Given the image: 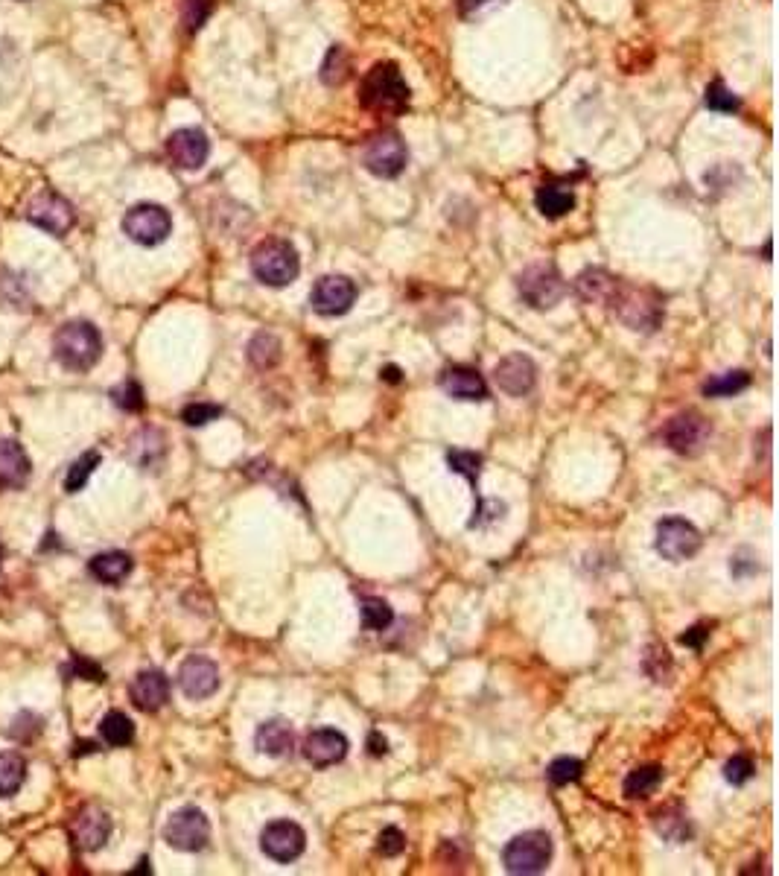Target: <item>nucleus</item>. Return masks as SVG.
<instances>
[{
  "instance_id": "nucleus-1",
  "label": "nucleus",
  "mask_w": 779,
  "mask_h": 876,
  "mask_svg": "<svg viewBox=\"0 0 779 876\" xmlns=\"http://www.w3.org/2000/svg\"><path fill=\"white\" fill-rule=\"evenodd\" d=\"M53 357L68 371H91L103 357V336L91 322H65L53 336Z\"/></svg>"
},
{
  "instance_id": "nucleus-2",
  "label": "nucleus",
  "mask_w": 779,
  "mask_h": 876,
  "mask_svg": "<svg viewBox=\"0 0 779 876\" xmlns=\"http://www.w3.org/2000/svg\"><path fill=\"white\" fill-rule=\"evenodd\" d=\"M604 304L616 313L619 322H625L631 330H657L663 322V301L651 290H639L625 281H613Z\"/></svg>"
},
{
  "instance_id": "nucleus-3",
  "label": "nucleus",
  "mask_w": 779,
  "mask_h": 876,
  "mask_svg": "<svg viewBox=\"0 0 779 876\" xmlns=\"http://www.w3.org/2000/svg\"><path fill=\"white\" fill-rule=\"evenodd\" d=\"M359 103L380 114H397L409 106V85L394 62H380L365 73L359 88Z\"/></svg>"
},
{
  "instance_id": "nucleus-4",
  "label": "nucleus",
  "mask_w": 779,
  "mask_h": 876,
  "mask_svg": "<svg viewBox=\"0 0 779 876\" xmlns=\"http://www.w3.org/2000/svg\"><path fill=\"white\" fill-rule=\"evenodd\" d=\"M251 272L260 284L266 287H289L298 272H301V260H298V252L289 240H281V237H272V240H263L254 252H251Z\"/></svg>"
},
{
  "instance_id": "nucleus-5",
  "label": "nucleus",
  "mask_w": 779,
  "mask_h": 876,
  "mask_svg": "<svg viewBox=\"0 0 779 876\" xmlns=\"http://www.w3.org/2000/svg\"><path fill=\"white\" fill-rule=\"evenodd\" d=\"M567 290V281L561 278V272L552 263H534L529 269H523L517 278L520 298L534 310H552L555 304L564 301Z\"/></svg>"
},
{
  "instance_id": "nucleus-6",
  "label": "nucleus",
  "mask_w": 779,
  "mask_h": 876,
  "mask_svg": "<svg viewBox=\"0 0 779 876\" xmlns=\"http://www.w3.org/2000/svg\"><path fill=\"white\" fill-rule=\"evenodd\" d=\"M549 859H552V839L543 830L520 833V836L508 841L505 850H502V862H505L508 874L517 876H532L546 871Z\"/></svg>"
},
{
  "instance_id": "nucleus-7",
  "label": "nucleus",
  "mask_w": 779,
  "mask_h": 876,
  "mask_svg": "<svg viewBox=\"0 0 779 876\" xmlns=\"http://www.w3.org/2000/svg\"><path fill=\"white\" fill-rule=\"evenodd\" d=\"M123 234L138 243V246H161L173 234V217L164 205L155 202H141L126 211L123 217Z\"/></svg>"
},
{
  "instance_id": "nucleus-8",
  "label": "nucleus",
  "mask_w": 779,
  "mask_h": 876,
  "mask_svg": "<svg viewBox=\"0 0 779 876\" xmlns=\"http://www.w3.org/2000/svg\"><path fill=\"white\" fill-rule=\"evenodd\" d=\"M164 839L173 850L181 853H199L205 850V844L211 841V821L205 818L202 809L196 806H184L170 815L167 827H164Z\"/></svg>"
},
{
  "instance_id": "nucleus-9",
  "label": "nucleus",
  "mask_w": 779,
  "mask_h": 876,
  "mask_svg": "<svg viewBox=\"0 0 779 876\" xmlns=\"http://www.w3.org/2000/svg\"><path fill=\"white\" fill-rule=\"evenodd\" d=\"M409 161V149L403 144V138L397 132H380L374 135L365 152H362V164L368 173L380 176V179H397L406 170Z\"/></svg>"
},
{
  "instance_id": "nucleus-10",
  "label": "nucleus",
  "mask_w": 779,
  "mask_h": 876,
  "mask_svg": "<svg viewBox=\"0 0 779 876\" xmlns=\"http://www.w3.org/2000/svg\"><path fill=\"white\" fill-rule=\"evenodd\" d=\"M24 217L41 231L53 234V237H65L73 228V222H76L73 205L65 196H59L56 190H41L38 196H33L27 211H24Z\"/></svg>"
},
{
  "instance_id": "nucleus-11",
  "label": "nucleus",
  "mask_w": 779,
  "mask_h": 876,
  "mask_svg": "<svg viewBox=\"0 0 779 876\" xmlns=\"http://www.w3.org/2000/svg\"><path fill=\"white\" fill-rule=\"evenodd\" d=\"M709 436H712L709 421L701 412H692V409L674 415L672 421L663 427V441L672 447L674 453H680V456H698V453H704Z\"/></svg>"
},
{
  "instance_id": "nucleus-12",
  "label": "nucleus",
  "mask_w": 779,
  "mask_h": 876,
  "mask_svg": "<svg viewBox=\"0 0 779 876\" xmlns=\"http://www.w3.org/2000/svg\"><path fill=\"white\" fill-rule=\"evenodd\" d=\"M701 549V532L683 520V517H666L657 523V552L666 561H686Z\"/></svg>"
},
{
  "instance_id": "nucleus-13",
  "label": "nucleus",
  "mask_w": 779,
  "mask_h": 876,
  "mask_svg": "<svg viewBox=\"0 0 779 876\" xmlns=\"http://www.w3.org/2000/svg\"><path fill=\"white\" fill-rule=\"evenodd\" d=\"M260 847H263V853L269 859L286 865V862H295L304 853L307 836H304V830L295 821H272L260 833Z\"/></svg>"
},
{
  "instance_id": "nucleus-14",
  "label": "nucleus",
  "mask_w": 779,
  "mask_h": 876,
  "mask_svg": "<svg viewBox=\"0 0 779 876\" xmlns=\"http://www.w3.org/2000/svg\"><path fill=\"white\" fill-rule=\"evenodd\" d=\"M354 301V281L345 275H324L313 284V292H310V304L321 316H342L354 307Z\"/></svg>"
},
{
  "instance_id": "nucleus-15",
  "label": "nucleus",
  "mask_w": 779,
  "mask_h": 876,
  "mask_svg": "<svg viewBox=\"0 0 779 876\" xmlns=\"http://www.w3.org/2000/svg\"><path fill=\"white\" fill-rule=\"evenodd\" d=\"M167 155L178 170H202L211 155V141L202 129H176L167 141Z\"/></svg>"
},
{
  "instance_id": "nucleus-16",
  "label": "nucleus",
  "mask_w": 779,
  "mask_h": 876,
  "mask_svg": "<svg viewBox=\"0 0 779 876\" xmlns=\"http://www.w3.org/2000/svg\"><path fill=\"white\" fill-rule=\"evenodd\" d=\"M111 836V818L103 806H82L71 821V841L82 853L100 850Z\"/></svg>"
},
{
  "instance_id": "nucleus-17",
  "label": "nucleus",
  "mask_w": 779,
  "mask_h": 876,
  "mask_svg": "<svg viewBox=\"0 0 779 876\" xmlns=\"http://www.w3.org/2000/svg\"><path fill=\"white\" fill-rule=\"evenodd\" d=\"M178 687L181 693L187 695L190 701H202L211 698L219 690V669L211 657L193 655L187 657L178 669Z\"/></svg>"
},
{
  "instance_id": "nucleus-18",
  "label": "nucleus",
  "mask_w": 779,
  "mask_h": 876,
  "mask_svg": "<svg viewBox=\"0 0 779 876\" xmlns=\"http://www.w3.org/2000/svg\"><path fill=\"white\" fill-rule=\"evenodd\" d=\"M494 380L496 386L511 395V398H523L534 389V380H537V368L529 357L523 354H508L505 360H499L494 368Z\"/></svg>"
},
{
  "instance_id": "nucleus-19",
  "label": "nucleus",
  "mask_w": 779,
  "mask_h": 876,
  "mask_svg": "<svg viewBox=\"0 0 779 876\" xmlns=\"http://www.w3.org/2000/svg\"><path fill=\"white\" fill-rule=\"evenodd\" d=\"M33 462L15 438H0V491H18L30 482Z\"/></svg>"
},
{
  "instance_id": "nucleus-20",
  "label": "nucleus",
  "mask_w": 779,
  "mask_h": 876,
  "mask_svg": "<svg viewBox=\"0 0 779 876\" xmlns=\"http://www.w3.org/2000/svg\"><path fill=\"white\" fill-rule=\"evenodd\" d=\"M129 695H132V704L143 710V713H155L161 710L167 701H170V681L164 672L158 669H146V672H138L132 687H129Z\"/></svg>"
},
{
  "instance_id": "nucleus-21",
  "label": "nucleus",
  "mask_w": 779,
  "mask_h": 876,
  "mask_svg": "<svg viewBox=\"0 0 779 876\" xmlns=\"http://www.w3.org/2000/svg\"><path fill=\"white\" fill-rule=\"evenodd\" d=\"M345 754H348V739H345L339 730H330V728L313 730V733L304 739V757H307L313 766L319 768L333 766V763L345 760Z\"/></svg>"
},
{
  "instance_id": "nucleus-22",
  "label": "nucleus",
  "mask_w": 779,
  "mask_h": 876,
  "mask_svg": "<svg viewBox=\"0 0 779 876\" xmlns=\"http://www.w3.org/2000/svg\"><path fill=\"white\" fill-rule=\"evenodd\" d=\"M441 389L456 398V401H485L488 398V383L476 368L453 365L441 374Z\"/></svg>"
},
{
  "instance_id": "nucleus-23",
  "label": "nucleus",
  "mask_w": 779,
  "mask_h": 876,
  "mask_svg": "<svg viewBox=\"0 0 779 876\" xmlns=\"http://www.w3.org/2000/svg\"><path fill=\"white\" fill-rule=\"evenodd\" d=\"M254 745L260 754L281 760L286 754H292V748H295V730L289 728V722H284V719H269L254 733Z\"/></svg>"
},
{
  "instance_id": "nucleus-24",
  "label": "nucleus",
  "mask_w": 779,
  "mask_h": 876,
  "mask_svg": "<svg viewBox=\"0 0 779 876\" xmlns=\"http://www.w3.org/2000/svg\"><path fill=\"white\" fill-rule=\"evenodd\" d=\"M534 205H537V211L543 217L561 219L575 208V193H572V187H567V184L549 182L534 193Z\"/></svg>"
},
{
  "instance_id": "nucleus-25",
  "label": "nucleus",
  "mask_w": 779,
  "mask_h": 876,
  "mask_svg": "<svg viewBox=\"0 0 779 876\" xmlns=\"http://www.w3.org/2000/svg\"><path fill=\"white\" fill-rule=\"evenodd\" d=\"M88 570H91V576L97 579V582L103 584H120L129 579V573H132V558L126 555V552H100V555H94L91 558V564H88Z\"/></svg>"
},
{
  "instance_id": "nucleus-26",
  "label": "nucleus",
  "mask_w": 779,
  "mask_h": 876,
  "mask_svg": "<svg viewBox=\"0 0 779 876\" xmlns=\"http://www.w3.org/2000/svg\"><path fill=\"white\" fill-rule=\"evenodd\" d=\"M27 780V760L15 751L0 754V798H15Z\"/></svg>"
},
{
  "instance_id": "nucleus-27",
  "label": "nucleus",
  "mask_w": 779,
  "mask_h": 876,
  "mask_svg": "<svg viewBox=\"0 0 779 876\" xmlns=\"http://www.w3.org/2000/svg\"><path fill=\"white\" fill-rule=\"evenodd\" d=\"M663 783V768L660 766H642L634 768L628 777H625V798L631 801H642V798H651Z\"/></svg>"
},
{
  "instance_id": "nucleus-28",
  "label": "nucleus",
  "mask_w": 779,
  "mask_h": 876,
  "mask_svg": "<svg viewBox=\"0 0 779 876\" xmlns=\"http://www.w3.org/2000/svg\"><path fill=\"white\" fill-rule=\"evenodd\" d=\"M613 275H607L604 269H584L578 278H575V292L587 301V304H599L607 298V292L613 287Z\"/></svg>"
},
{
  "instance_id": "nucleus-29",
  "label": "nucleus",
  "mask_w": 779,
  "mask_h": 876,
  "mask_svg": "<svg viewBox=\"0 0 779 876\" xmlns=\"http://www.w3.org/2000/svg\"><path fill=\"white\" fill-rule=\"evenodd\" d=\"M100 736L106 739L111 748H126L135 739V725H132V719L126 713L111 710L106 719L100 722Z\"/></svg>"
},
{
  "instance_id": "nucleus-30",
  "label": "nucleus",
  "mask_w": 779,
  "mask_h": 876,
  "mask_svg": "<svg viewBox=\"0 0 779 876\" xmlns=\"http://www.w3.org/2000/svg\"><path fill=\"white\" fill-rule=\"evenodd\" d=\"M248 360L257 368H272L281 360V342L275 333H257L251 342H248Z\"/></svg>"
},
{
  "instance_id": "nucleus-31",
  "label": "nucleus",
  "mask_w": 779,
  "mask_h": 876,
  "mask_svg": "<svg viewBox=\"0 0 779 876\" xmlns=\"http://www.w3.org/2000/svg\"><path fill=\"white\" fill-rule=\"evenodd\" d=\"M100 462H103V456H100L97 450L82 453V456L73 462L71 468H68V476H65V491H68V494H79V491L88 485V479L94 476V471H97Z\"/></svg>"
},
{
  "instance_id": "nucleus-32",
  "label": "nucleus",
  "mask_w": 779,
  "mask_h": 876,
  "mask_svg": "<svg viewBox=\"0 0 779 876\" xmlns=\"http://www.w3.org/2000/svg\"><path fill=\"white\" fill-rule=\"evenodd\" d=\"M750 386V374L747 371H727V374H718L704 383V395L707 398H733Z\"/></svg>"
},
{
  "instance_id": "nucleus-33",
  "label": "nucleus",
  "mask_w": 779,
  "mask_h": 876,
  "mask_svg": "<svg viewBox=\"0 0 779 876\" xmlns=\"http://www.w3.org/2000/svg\"><path fill=\"white\" fill-rule=\"evenodd\" d=\"M654 827H657V833H660L663 839L672 841V844H680V841H686L689 836H692L689 818H686V815H680V812H674V809L657 812V818H654Z\"/></svg>"
},
{
  "instance_id": "nucleus-34",
  "label": "nucleus",
  "mask_w": 779,
  "mask_h": 876,
  "mask_svg": "<svg viewBox=\"0 0 779 876\" xmlns=\"http://www.w3.org/2000/svg\"><path fill=\"white\" fill-rule=\"evenodd\" d=\"M391 622H394V611L389 608V602H383L377 596L362 599V625L368 631H386Z\"/></svg>"
},
{
  "instance_id": "nucleus-35",
  "label": "nucleus",
  "mask_w": 779,
  "mask_h": 876,
  "mask_svg": "<svg viewBox=\"0 0 779 876\" xmlns=\"http://www.w3.org/2000/svg\"><path fill=\"white\" fill-rule=\"evenodd\" d=\"M348 76H351V59H348V53H345L342 47H333V50L327 53L324 65H321V79H324V85H342Z\"/></svg>"
},
{
  "instance_id": "nucleus-36",
  "label": "nucleus",
  "mask_w": 779,
  "mask_h": 876,
  "mask_svg": "<svg viewBox=\"0 0 779 876\" xmlns=\"http://www.w3.org/2000/svg\"><path fill=\"white\" fill-rule=\"evenodd\" d=\"M447 465L453 474L464 476L473 488H476V479H479V468H482V456L473 453V450H450L447 453Z\"/></svg>"
},
{
  "instance_id": "nucleus-37",
  "label": "nucleus",
  "mask_w": 779,
  "mask_h": 876,
  "mask_svg": "<svg viewBox=\"0 0 779 876\" xmlns=\"http://www.w3.org/2000/svg\"><path fill=\"white\" fill-rule=\"evenodd\" d=\"M581 774H584V766L575 757H558L552 766L546 768V777L552 786H569V783L581 780Z\"/></svg>"
},
{
  "instance_id": "nucleus-38",
  "label": "nucleus",
  "mask_w": 779,
  "mask_h": 876,
  "mask_svg": "<svg viewBox=\"0 0 779 876\" xmlns=\"http://www.w3.org/2000/svg\"><path fill=\"white\" fill-rule=\"evenodd\" d=\"M213 12V0H184L181 3V21L187 33L202 30V24L208 21V15Z\"/></svg>"
},
{
  "instance_id": "nucleus-39",
  "label": "nucleus",
  "mask_w": 779,
  "mask_h": 876,
  "mask_svg": "<svg viewBox=\"0 0 779 876\" xmlns=\"http://www.w3.org/2000/svg\"><path fill=\"white\" fill-rule=\"evenodd\" d=\"M111 401H114V406H120L123 412H141L143 409L141 383H135V380H126V383L114 386V389H111Z\"/></svg>"
},
{
  "instance_id": "nucleus-40",
  "label": "nucleus",
  "mask_w": 779,
  "mask_h": 876,
  "mask_svg": "<svg viewBox=\"0 0 779 876\" xmlns=\"http://www.w3.org/2000/svg\"><path fill=\"white\" fill-rule=\"evenodd\" d=\"M704 100H707V109L724 111V114H727V111H739V106H742L739 97H736L724 82H712V85H707V97H704Z\"/></svg>"
},
{
  "instance_id": "nucleus-41",
  "label": "nucleus",
  "mask_w": 779,
  "mask_h": 876,
  "mask_svg": "<svg viewBox=\"0 0 779 876\" xmlns=\"http://www.w3.org/2000/svg\"><path fill=\"white\" fill-rule=\"evenodd\" d=\"M219 415H222V406H216V403H190L181 409V421L187 427H205V424L216 421Z\"/></svg>"
},
{
  "instance_id": "nucleus-42",
  "label": "nucleus",
  "mask_w": 779,
  "mask_h": 876,
  "mask_svg": "<svg viewBox=\"0 0 779 876\" xmlns=\"http://www.w3.org/2000/svg\"><path fill=\"white\" fill-rule=\"evenodd\" d=\"M41 725H44L41 716L30 713V710H24V713L15 716V722H12V728H9V736L18 739V742H30V739H36L38 733H41Z\"/></svg>"
},
{
  "instance_id": "nucleus-43",
  "label": "nucleus",
  "mask_w": 779,
  "mask_h": 876,
  "mask_svg": "<svg viewBox=\"0 0 779 876\" xmlns=\"http://www.w3.org/2000/svg\"><path fill=\"white\" fill-rule=\"evenodd\" d=\"M68 672H71L73 678H82V681H94V684H103L106 681V672L94 663V660H88V657L82 655H73L71 663H68Z\"/></svg>"
},
{
  "instance_id": "nucleus-44",
  "label": "nucleus",
  "mask_w": 779,
  "mask_h": 876,
  "mask_svg": "<svg viewBox=\"0 0 779 876\" xmlns=\"http://www.w3.org/2000/svg\"><path fill=\"white\" fill-rule=\"evenodd\" d=\"M753 771H756L753 760L739 754V757H733V760L724 766V777H727V783H733V786H744V783L753 777Z\"/></svg>"
},
{
  "instance_id": "nucleus-45",
  "label": "nucleus",
  "mask_w": 779,
  "mask_h": 876,
  "mask_svg": "<svg viewBox=\"0 0 779 876\" xmlns=\"http://www.w3.org/2000/svg\"><path fill=\"white\" fill-rule=\"evenodd\" d=\"M406 850V836H403V830H397V827H386L380 836H377V853H383V856H400Z\"/></svg>"
},
{
  "instance_id": "nucleus-46",
  "label": "nucleus",
  "mask_w": 779,
  "mask_h": 876,
  "mask_svg": "<svg viewBox=\"0 0 779 876\" xmlns=\"http://www.w3.org/2000/svg\"><path fill=\"white\" fill-rule=\"evenodd\" d=\"M707 637H709L707 625H695V628H689V631L680 637V643H683V646H692V649H701Z\"/></svg>"
},
{
  "instance_id": "nucleus-47",
  "label": "nucleus",
  "mask_w": 779,
  "mask_h": 876,
  "mask_svg": "<svg viewBox=\"0 0 779 876\" xmlns=\"http://www.w3.org/2000/svg\"><path fill=\"white\" fill-rule=\"evenodd\" d=\"M368 751L374 754V757H383L386 751H389V742H386V736H380L377 730L368 736Z\"/></svg>"
},
{
  "instance_id": "nucleus-48",
  "label": "nucleus",
  "mask_w": 779,
  "mask_h": 876,
  "mask_svg": "<svg viewBox=\"0 0 779 876\" xmlns=\"http://www.w3.org/2000/svg\"><path fill=\"white\" fill-rule=\"evenodd\" d=\"M494 0H459V12L467 18V15H473V12H479V9H485V6H491Z\"/></svg>"
},
{
  "instance_id": "nucleus-49",
  "label": "nucleus",
  "mask_w": 779,
  "mask_h": 876,
  "mask_svg": "<svg viewBox=\"0 0 779 876\" xmlns=\"http://www.w3.org/2000/svg\"><path fill=\"white\" fill-rule=\"evenodd\" d=\"M0 287H3V290H9V272H3V275H0ZM3 301H12V295H9V292H3ZM12 304H18V307H21V304H24V298L18 295ZM24 307H27V304H24Z\"/></svg>"
},
{
  "instance_id": "nucleus-50",
  "label": "nucleus",
  "mask_w": 779,
  "mask_h": 876,
  "mask_svg": "<svg viewBox=\"0 0 779 876\" xmlns=\"http://www.w3.org/2000/svg\"><path fill=\"white\" fill-rule=\"evenodd\" d=\"M383 377H386V380H389V383H397V380H400V371H397V368H394V365H389V368H386V371H383Z\"/></svg>"
},
{
  "instance_id": "nucleus-51",
  "label": "nucleus",
  "mask_w": 779,
  "mask_h": 876,
  "mask_svg": "<svg viewBox=\"0 0 779 876\" xmlns=\"http://www.w3.org/2000/svg\"><path fill=\"white\" fill-rule=\"evenodd\" d=\"M0 567H3V547H0Z\"/></svg>"
}]
</instances>
